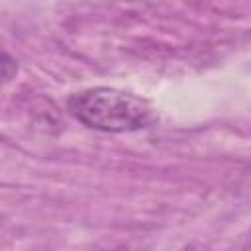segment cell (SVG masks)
<instances>
[{
  "label": "cell",
  "instance_id": "cell-1",
  "mask_svg": "<svg viewBox=\"0 0 251 251\" xmlns=\"http://www.w3.org/2000/svg\"><path fill=\"white\" fill-rule=\"evenodd\" d=\"M67 108L86 127L106 133L137 131L157 120L149 100L110 86L78 90L69 96Z\"/></svg>",
  "mask_w": 251,
  "mask_h": 251
},
{
  "label": "cell",
  "instance_id": "cell-2",
  "mask_svg": "<svg viewBox=\"0 0 251 251\" xmlns=\"http://www.w3.org/2000/svg\"><path fill=\"white\" fill-rule=\"evenodd\" d=\"M249 237H251V235H249Z\"/></svg>",
  "mask_w": 251,
  "mask_h": 251
}]
</instances>
